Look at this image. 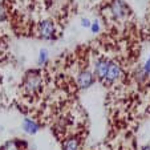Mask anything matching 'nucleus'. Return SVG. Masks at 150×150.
<instances>
[{
	"label": "nucleus",
	"instance_id": "1",
	"mask_svg": "<svg viewBox=\"0 0 150 150\" xmlns=\"http://www.w3.org/2000/svg\"><path fill=\"white\" fill-rule=\"evenodd\" d=\"M41 76H40L39 72H29L28 74L25 76L23 82V86H24V91L27 92L28 94H35L37 91L41 89Z\"/></svg>",
	"mask_w": 150,
	"mask_h": 150
},
{
	"label": "nucleus",
	"instance_id": "2",
	"mask_svg": "<svg viewBox=\"0 0 150 150\" xmlns=\"http://www.w3.org/2000/svg\"><path fill=\"white\" fill-rule=\"evenodd\" d=\"M120 76H121V67L117 62L110 61L109 62V68L106 71V74L102 79V81H104V84H113L114 81H117L120 79Z\"/></svg>",
	"mask_w": 150,
	"mask_h": 150
},
{
	"label": "nucleus",
	"instance_id": "3",
	"mask_svg": "<svg viewBox=\"0 0 150 150\" xmlns=\"http://www.w3.org/2000/svg\"><path fill=\"white\" fill-rule=\"evenodd\" d=\"M94 81H96V77L89 71H81L77 76V85L81 89H86L89 86H92L94 84Z\"/></svg>",
	"mask_w": 150,
	"mask_h": 150
},
{
	"label": "nucleus",
	"instance_id": "4",
	"mask_svg": "<svg viewBox=\"0 0 150 150\" xmlns=\"http://www.w3.org/2000/svg\"><path fill=\"white\" fill-rule=\"evenodd\" d=\"M39 33L42 39L51 40L54 37V24L51 20H44L39 24Z\"/></svg>",
	"mask_w": 150,
	"mask_h": 150
},
{
	"label": "nucleus",
	"instance_id": "5",
	"mask_svg": "<svg viewBox=\"0 0 150 150\" xmlns=\"http://www.w3.org/2000/svg\"><path fill=\"white\" fill-rule=\"evenodd\" d=\"M110 12L116 19H122V17H125L127 15L129 8L122 0H114L110 6Z\"/></svg>",
	"mask_w": 150,
	"mask_h": 150
},
{
	"label": "nucleus",
	"instance_id": "6",
	"mask_svg": "<svg viewBox=\"0 0 150 150\" xmlns=\"http://www.w3.org/2000/svg\"><path fill=\"white\" fill-rule=\"evenodd\" d=\"M109 60L106 59H98L96 62H94V74L98 77L100 80H102L106 74V71L109 68Z\"/></svg>",
	"mask_w": 150,
	"mask_h": 150
},
{
	"label": "nucleus",
	"instance_id": "7",
	"mask_svg": "<svg viewBox=\"0 0 150 150\" xmlns=\"http://www.w3.org/2000/svg\"><path fill=\"white\" fill-rule=\"evenodd\" d=\"M23 129L27 132L28 134H35L37 130H39V125L33 121V120L25 118L23 121Z\"/></svg>",
	"mask_w": 150,
	"mask_h": 150
},
{
	"label": "nucleus",
	"instance_id": "8",
	"mask_svg": "<svg viewBox=\"0 0 150 150\" xmlns=\"http://www.w3.org/2000/svg\"><path fill=\"white\" fill-rule=\"evenodd\" d=\"M79 139L76 138H68L62 144V150H79Z\"/></svg>",
	"mask_w": 150,
	"mask_h": 150
},
{
	"label": "nucleus",
	"instance_id": "9",
	"mask_svg": "<svg viewBox=\"0 0 150 150\" xmlns=\"http://www.w3.org/2000/svg\"><path fill=\"white\" fill-rule=\"evenodd\" d=\"M1 150H21V146L17 141H9L1 147Z\"/></svg>",
	"mask_w": 150,
	"mask_h": 150
},
{
	"label": "nucleus",
	"instance_id": "10",
	"mask_svg": "<svg viewBox=\"0 0 150 150\" xmlns=\"http://www.w3.org/2000/svg\"><path fill=\"white\" fill-rule=\"evenodd\" d=\"M47 59H48V52H47V49H41V51H40V54H39V64L40 65L44 64V62L47 61Z\"/></svg>",
	"mask_w": 150,
	"mask_h": 150
},
{
	"label": "nucleus",
	"instance_id": "11",
	"mask_svg": "<svg viewBox=\"0 0 150 150\" xmlns=\"http://www.w3.org/2000/svg\"><path fill=\"white\" fill-rule=\"evenodd\" d=\"M144 72H145V74L146 76H150V56H149V59L146 60V62H145V65H144Z\"/></svg>",
	"mask_w": 150,
	"mask_h": 150
},
{
	"label": "nucleus",
	"instance_id": "12",
	"mask_svg": "<svg viewBox=\"0 0 150 150\" xmlns=\"http://www.w3.org/2000/svg\"><path fill=\"white\" fill-rule=\"evenodd\" d=\"M91 29H92L93 33H97V32L100 31V24L97 23V21H93V23L91 24Z\"/></svg>",
	"mask_w": 150,
	"mask_h": 150
},
{
	"label": "nucleus",
	"instance_id": "13",
	"mask_svg": "<svg viewBox=\"0 0 150 150\" xmlns=\"http://www.w3.org/2000/svg\"><path fill=\"white\" fill-rule=\"evenodd\" d=\"M6 17H7L6 9H4L3 6H0V23H1V21H4V20H6Z\"/></svg>",
	"mask_w": 150,
	"mask_h": 150
},
{
	"label": "nucleus",
	"instance_id": "14",
	"mask_svg": "<svg viewBox=\"0 0 150 150\" xmlns=\"http://www.w3.org/2000/svg\"><path fill=\"white\" fill-rule=\"evenodd\" d=\"M91 20L89 19H82L81 20V25L82 27H85V28H91Z\"/></svg>",
	"mask_w": 150,
	"mask_h": 150
},
{
	"label": "nucleus",
	"instance_id": "15",
	"mask_svg": "<svg viewBox=\"0 0 150 150\" xmlns=\"http://www.w3.org/2000/svg\"><path fill=\"white\" fill-rule=\"evenodd\" d=\"M142 150H150V146H145V147H144V149H142Z\"/></svg>",
	"mask_w": 150,
	"mask_h": 150
}]
</instances>
